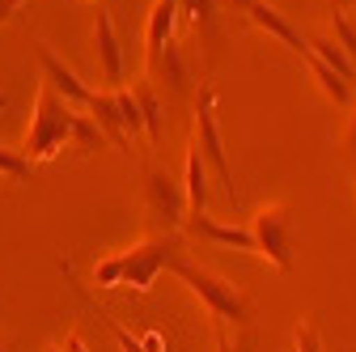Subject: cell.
<instances>
[{"label": "cell", "mask_w": 356, "mask_h": 352, "mask_svg": "<svg viewBox=\"0 0 356 352\" xmlns=\"http://www.w3.org/2000/svg\"><path fill=\"white\" fill-rule=\"evenodd\" d=\"M187 259V238L183 234H149L131 250L106 255L94 263V285L98 289H136L149 293L161 272H174V263Z\"/></svg>", "instance_id": "cell-1"}, {"label": "cell", "mask_w": 356, "mask_h": 352, "mask_svg": "<svg viewBox=\"0 0 356 352\" xmlns=\"http://www.w3.org/2000/svg\"><path fill=\"white\" fill-rule=\"evenodd\" d=\"M81 115H85V111L68 106V102L51 90V81H42V85H38V94H34V115H30V127H26V145H22V153L38 166V161L60 157L64 145L76 149Z\"/></svg>", "instance_id": "cell-2"}, {"label": "cell", "mask_w": 356, "mask_h": 352, "mask_svg": "<svg viewBox=\"0 0 356 352\" xmlns=\"http://www.w3.org/2000/svg\"><path fill=\"white\" fill-rule=\"evenodd\" d=\"M174 276L208 305L212 323H246V319H250V301H246V293H242L234 280H225L220 272H212L208 263H200V259L187 255V259L174 263Z\"/></svg>", "instance_id": "cell-3"}, {"label": "cell", "mask_w": 356, "mask_h": 352, "mask_svg": "<svg viewBox=\"0 0 356 352\" xmlns=\"http://www.w3.org/2000/svg\"><path fill=\"white\" fill-rule=\"evenodd\" d=\"M191 141L200 145L208 170L216 174L220 191L229 204H238V183H234V166L225 153V136H220V115H216V85H200L195 94V123H191Z\"/></svg>", "instance_id": "cell-4"}, {"label": "cell", "mask_w": 356, "mask_h": 352, "mask_svg": "<svg viewBox=\"0 0 356 352\" xmlns=\"http://www.w3.org/2000/svg\"><path fill=\"white\" fill-rule=\"evenodd\" d=\"M145 212H149L153 234H178L187 225V216H191L183 179H174L165 166L145 170Z\"/></svg>", "instance_id": "cell-5"}, {"label": "cell", "mask_w": 356, "mask_h": 352, "mask_svg": "<svg viewBox=\"0 0 356 352\" xmlns=\"http://www.w3.org/2000/svg\"><path fill=\"white\" fill-rule=\"evenodd\" d=\"M250 234H254V246L259 255L280 272H293V216L284 204H263L254 216H250Z\"/></svg>", "instance_id": "cell-6"}, {"label": "cell", "mask_w": 356, "mask_h": 352, "mask_svg": "<svg viewBox=\"0 0 356 352\" xmlns=\"http://www.w3.org/2000/svg\"><path fill=\"white\" fill-rule=\"evenodd\" d=\"M174 26H178V0H153L149 22H145V77L153 81L161 68V56L174 42Z\"/></svg>", "instance_id": "cell-7"}, {"label": "cell", "mask_w": 356, "mask_h": 352, "mask_svg": "<svg viewBox=\"0 0 356 352\" xmlns=\"http://www.w3.org/2000/svg\"><path fill=\"white\" fill-rule=\"evenodd\" d=\"M34 56H38V64H42V81H51V90L68 102V106H76V111H89V102H94V94L98 90H89V85L51 51V47H42V42H34Z\"/></svg>", "instance_id": "cell-8"}, {"label": "cell", "mask_w": 356, "mask_h": 352, "mask_svg": "<svg viewBox=\"0 0 356 352\" xmlns=\"http://www.w3.org/2000/svg\"><path fill=\"white\" fill-rule=\"evenodd\" d=\"M94 60H98L106 90H123V47H119V34H115V22L106 9H98V17H94Z\"/></svg>", "instance_id": "cell-9"}, {"label": "cell", "mask_w": 356, "mask_h": 352, "mask_svg": "<svg viewBox=\"0 0 356 352\" xmlns=\"http://www.w3.org/2000/svg\"><path fill=\"white\" fill-rule=\"evenodd\" d=\"M246 17H250V22H254V26H259L263 34L280 38V42H284V47H289V51H293L297 60H305V56H309V38H305V34H301V30H297V26L289 22V17H284L280 9H272V5H267V0H254V5L246 9Z\"/></svg>", "instance_id": "cell-10"}, {"label": "cell", "mask_w": 356, "mask_h": 352, "mask_svg": "<svg viewBox=\"0 0 356 352\" xmlns=\"http://www.w3.org/2000/svg\"><path fill=\"white\" fill-rule=\"evenodd\" d=\"M187 234L200 238V242H216V246H234V250H254L259 255L250 230H242V225H220V221H212L208 212H191L187 216Z\"/></svg>", "instance_id": "cell-11"}, {"label": "cell", "mask_w": 356, "mask_h": 352, "mask_svg": "<svg viewBox=\"0 0 356 352\" xmlns=\"http://www.w3.org/2000/svg\"><path fill=\"white\" fill-rule=\"evenodd\" d=\"M89 115H94V123L102 127V136H106L119 153H131V136H127V127H123V115H119L115 90H98L94 102H89Z\"/></svg>", "instance_id": "cell-12"}, {"label": "cell", "mask_w": 356, "mask_h": 352, "mask_svg": "<svg viewBox=\"0 0 356 352\" xmlns=\"http://www.w3.org/2000/svg\"><path fill=\"white\" fill-rule=\"evenodd\" d=\"M183 187H187V204H191V212H204V208H208V161H204V153H200L195 141L187 145Z\"/></svg>", "instance_id": "cell-13"}, {"label": "cell", "mask_w": 356, "mask_h": 352, "mask_svg": "<svg viewBox=\"0 0 356 352\" xmlns=\"http://www.w3.org/2000/svg\"><path fill=\"white\" fill-rule=\"evenodd\" d=\"M136 102H140V115H145V141H149V149H157L161 136H165V106H161L149 77L136 85Z\"/></svg>", "instance_id": "cell-14"}, {"label": "cell", "mask_w": 356, "mask_h": 352, "mask_svg": "<svg viewBox=\"0 0 356 352\" xmlns=\"http://www.w3.org/2000/svg\"><path fill=\"white\" fill-rule=\"evenodd\" d=\"M301 64H305L309 72H314V81H318V90H323V98H327V102L343 106V102L352 98V85H348V81H343V77H339L335 68H327V64H323V60H318L314 51H309V56H305Z\"/></svg>", "instance_id": "cell-15"}, {"label": "cell", "mask_w": 356, "mask_h": 352, "mask_svg": "<svg viewBox=\"0 0 356 352\" xmlns=\"http://www.w3.org/2000/svg\"><path fill=\"white\" fill-rule=\"evenodd\" d=\"M309 51H314V56H318V60H323L327 68H335V72H339V77H343L348 85L356 81V64L348 60V51L339 47V42H335L331 34H309Z\"/></svg>", "instance_id": "cell-16"}, {"label": "cell", "mask_w": 356, "mask_h": 352, "mask_svg": "<svg viewBox=\"0 0 356 352\" xmlns=\"http://www.w3.org/2000/svg\"><path fill=\"white\" fill-rule=\"evenodd\" d=\"M0 174H5L9 183H30L34 179V161L22 149H5V145H0Z\"/></svg>", "instance_id": "cell-17"}, {"label": "cell", "mask_w": 356, "mask_h": 352, "mask_svg": "<svg viewBox=\"0 0 356 352\" xmlns=\"http://www.w3.org/2000/svg\"><path fill=\"white\" fill-rule=\"evenodd\" d=\"M115 102H119V115H123L127 136H131V141H136V136H145V115H140L136 90H115Z\"/></svg>", "instance_id": "cell-18"}, {"label": "cell", "mask_w": 356, "mask_h": 352, "mask_svg": "<svg viewBox=\"0 0 356 352\" xmlns=\"http://www.w3.org/2000/svg\"><path fill=\"white\" fill-rule=\"evenodd\" d=\"M293 352H327L323 348V331H318V323L309 314H301L297 327H293Z\"/></svg>", "instance_id": "cell-19"}, {"label": "cell", "mask_w": 356, "mask_h": 352, "mask_svg": "<svg viewBox=\"0 0 356 352\" xmlns=\"http://www.w3.org/2000/svg\"><path fill=\"white\" fill-rule=\"evenodd\" d=\"M178 13H187L191 26L200 34H212V17H216V0H178Z\"/></svg>", "instance_id": "cell-20"}, {"label": "cell", "mask_w": 356, "mask_h": 352, "mask_svg": "<svg viewBox=\"0 0 356 352\" xmlns=\"http://www.w3.org/2000/svg\"><path fill=\"white\" fill-rule=\"evenodd\" d=\"M331 26H335V42H339V47L348 51V60L356 64V30L348 26V17H343L339 9H331Z\"/></svg>", "instance_id": "cell-21"}, {"label": "cell", "mask_w": 356, "mask_h": 352, "mask_svg": "<svg viewBox=\"0 0 356 352\" xmlns=\"http://www.w3.org/2000/svg\"><path fill=\"white\" fill-rule=\"evenodd\" d=\"M216 352H238L234 339H229V331H225V323H216Z\"/></svg>", "instance_id": "cell-22"}, {"label": "cell", "mask_w": 356, "mask_h": 352, "mask_svg": "<svg viewBox=\"0 0 356 352\" xmlns=\"http://www.w3.org/2000/svg\"><path fill=\"white\" fill-rule=\"evenodd\" d=\"M22 5H26V0H0V26H5V22H9Z\"/></svg>", "instance_id": "cell-23"}, {"label": "cell", "mask_w": 356, "mask_h": 352, "mask_svg": "<svg viewBox=\"0 0 356 352\" xmlns=\"http://www.w3.org/2000/svg\"><path fill=\"white\" fill-rule=\"evenodd\" d=\"M64 352H89V344H85L76 331H68V335H64Z\"/></svg>", "instance_id": "cell-24"}, {"label": "cell", "mask_w": 356, "mask_h": 352, "mask_svg": "<svg viewBox=\"0 0 356 352\" xmlns=\"http://www.w3.org/2000/svg\"><path fill=\"white\" fill-rule=\"evenodd\" d=\"M225 5H229V9H234V13H246V9H250V5H254V0H225Z\"/></svg>", "instance_id": "cell-25"}, {"label": "cell", "mask_w": 356, "mask_h": 352, "mask_svg": "<svg viewBox=\"0 0 356 352\" xmlns=\"http://www.w3.org/2000/svg\"><path fill=\"white\" fill-rule=\"evenodd\" d=\"M352 5H356V0H331V9H339V13H348Z\"/></svg>", "instance_id": "cell-26"}, {"label": "cell", "mask_w": 356, "mask_h": 352, "mask_svg": "<svg viewBox=\"0 0 356 352\" xmlns=\"http://www.w3.org/2000/svg\"><path fill=\"white\" fill-rule=\"evenodd\" d=\"M5 111H9V94H5V85H0V119H5Z\"/></svg>", "instance_id": "cell-27"}, {"label": "cell", "mask_w": 356, "mask_h": 352, "mask_svg": "<svg viewBox=\"0 0 356 352\" xmlns=\"http://www.w3.org/2000/svg\"><path fill=\"white\" fill-rule=\"evenodd\" d=\"M348 145L356 149V115H352V123H348Z\"/></svg>", "instance_id": "cell-28"}, {"label": "cell", "mask_w": 356, "mask_h": 352, "mask_svg": "<svg viewBox=\"0 0 356 352\" xmlns=\"http://www.w3.org/2000/svg\"><path fill=\"white\" fill-rule=\"evenodd\" d=\"M42 352H64V348H60V344H51V348H42Z\"/></svg>", "instance_id": "cell-29"}, {"label": "cell", "mask_w": 356, "mask_h": 352, "mask_svg": "<svg viewBox=\"0 0 356 352\" xmlns=\"http://www.w3.org/2000/svg\"><path fill=\"white\" fill-rule=\"evenodd\" d=\"M0 352H9V348H5V344H0Z\"/></svg>", "instance_id": "cell-30"}]
</instances>
